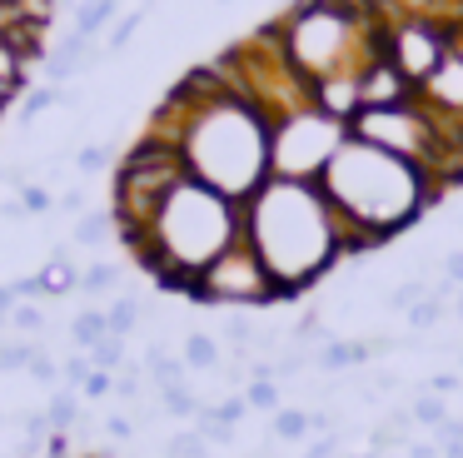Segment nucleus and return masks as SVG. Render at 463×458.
I'll return each instance as SVG.
<instances>
[{
	"instance_id": "obj_16",
	"label": "nucleus",
	"mask_w": 463,
	"mask_h": 458,
	"mask_svg": "<svg viewBox=\"0 0 463 458\" xmlns=\"http://www.w3.org/2000/svg\"><path fill=\"white\" fill-rule=\"evenodd\" d=\"M41 284H45V299H61V294H71V289H80V269L65 259V249H55V254L45 259Z\"/></svg>"
},
{
	"instance_id": "obj_47",
	"label": "nucleus",
	"mask_w": 463,
	"mask_h": 458,
	"mask_svg": "<svg viewBox=\"0 0 463 458\" xmlns=\"http://www.w3.org/2000/svg\"><path fill=\"white\" fill-rule=\"evenodd\" d=\"M21 304V299H15V289L11 284H0V329H11V309Z\"/></svg>"
},
{
	"instance_id": "obj_17",
	"label": "nucleus",
	"mask_w": 463,
	"mask_h": 458,
	"mask_svg": "<svg viewBox=\"0 0 463 458\" xmlns=\"http://www.w3.org/2000/svg\"><path fill=\"white\" fill-rule=\"evenodd\" d=\"M180 358H184L190 368H200V374H214L224 354H220V339H214V334H184Z\"/></svg>"
},
{
	"instance_id": "obj_6",
	"label": "nucleus",
	"mask_w": 463,
	"mask_h": 458,
	"mask_svg": "<svg viewBox=\"0 0 463 458\" xmlns=\"http://www.w3.org/2000/svg\"><path fill=\"white\" fill-rule=\"evenodd\" d=\"M184 175H190V169H184L180 145H170V139H160V135L145 129V135L135 139V149L120 159V169H115V189H110L115 234L120 239L140 234V229L155 219V209L165 205V195H170Z\"/></svg>"
},
{
	"instance_id": "obj_23",
	"label": "nucleus",
	"mask_w": 463,
	"mask_h": 458,
	"mask_svg": "<svg viewBox=\"0 0 463 458\" xmlns=\"http://www.w3.org/2000/svg\"><path fill=\"white\" fill-rule=\"evenodd\" d=\"M110 234H115V215H110V209H90V215H80V224H75V244H80V249H100Z\"/></svg>"
},
{
	"instance_id": "obj_11",
	"label": "nucleus",
	"mask_w": 463,
	"mask_h": 458,
	"mask_svg": "<svg viewBox=\"0 0 463 458\" xmlns=\"http://www.w3.org/2000/svg\"><path fill=\"white\" fill-rule=\"evenodd\" d=\"M309 100L324 110V115L354 125V119H359V110H364V100H359V75H329V80H319V85H309Z\"/></svg>"
},
{
	"instance_id": "obj_2",
	"label": "nucleus",
	"mask_w": 463,
	"mask_h": 458,
	"mask_svg": "<svg viewBox=\"0 0 463 458\" xmlns=\"http://www.w3.org/2000/svg\"><path fill=\"white\" fill-rule=\"evenodd\" d=\"M319 189L329 195L334 215H339L344 259H354V264H364V254L379 249L383 239L403 234L443 195V185L429 169L409 165V159L389 155L379 145H364L354 135L344 139L334 165L324 169Z\"/></svg>"
},
{
	"instance_id": "obj_18",
	"label": "nucleus",
	"mask_w": 463,
	"mask_h": 458,
	"mask_svg": "<svg viewBox=\"0 0 463 458\" xmlns=\"http://www.w3.org/2000/svg\"><path fill=\"white\" fill-rule=\"evenodd\" d=\"M409 414H413V424H419L423 434H439V428L453 418V414H449V404H443L439 394H429V388H419V394L409 398Z\"/></svg>"
},
{
	"instance_id": "obj_48",
	"label": "nucleus",
	"mask_w": 463,
	"mask_h": 458,
	"mask_svg": "<svg viewBox=\"0 0 463 458\" xmlns=\"http://www.w3.org/2000/svg\"><path fill=\"white\" fill-rule=\"evenodd\" d=\"M45 458H71V434H51V438H45Z\"/></svg>"
},
{
	"instance_id": "obj_8",
	"label": "nucleus",
	"mask_w": 463,
	"mask_h": 458,
	"mask_svg": "<svg viewBox=\"0 0 463 458\" xmlns=\"http://www.w3.org/2000/svg\"><path fill=\"white\" fill-rule=\"evenodd\" d=\"M184 299L200 304V309H269V304H284L279 284L269 279V269L254 254L250 239H234V244L184 289Z\"/></svg>"
},
{
	"instance_id": "obj_31",
	"label": "nucleus",
	"mask_w": 463,
	"mask_h": 458,
	"mask_svg": "<svg viewBox=\"0 0 463 458\" xmlns=\"http://www.w3.org/2000/svg\"><path fill=\"white\" fill-rule=\"evenodd\" d=\"M429 294H433V289L423 284V279H403V284H393V294L383 299V304H389V309H399V314H409V309L419 304V299H429Z\"/></svg>"
},
{
	"instance_id": "obj_24",
	"label": "nucleus",
	"mask_w": 463,
	"mask_h": 458,
	"mask_svg": "<svg viewBox=\"0 0 463 458\" xmlns=\"http://www.w3.org/2000/svg\"><path fill=\"white\" fill-rule=\"evenodd\" d=\"M165 453H170V458H210L214 444L200 434V428H180V434L165 438Z\"/></svg>"
},
{
	"instance_id": "obj_19",
	"label": "nucleus",
	"mask_w": 463,
	"mask_h": 458,
	"mask_svg": "<svg viewBox=\"0 0 463 458\" xmlns=\"http://www.w3.org/2000/svg\"><path fill=\"white\" fill-rule=\"evenodd\" d=\"M145 374H150L155 388H170V384H180L184 358H180V354H165L160 344H150V348H145Z\"/></svg>"
},
{
	"instance_id": "obj_41",
	"label": "nucleus",
	"mask_w": 463,
	"mask_h": 458,
	"mask_svg": "<svg viewBox=\"0 0 463 458\" xmlns=\"http://www.w3.org/2000/svg\"><path fill=\"white\" fill-rule=\"evenodd\" d=\"M75 165H80V175H100V169L110 165V155H105V145H85L80 155H75Z\"/></svg>"
},
{
	"instance_id": "obj_3",
	"label": "nucleus",
	"mask_w": 463,
	"mask_h": 458,
	"mask_svg": "<svg viewBox=\"0 0 463 458\" xmlns=\"http://www.w3.org/2000/svg\"><path fill=\"white\" fill-rule=\"evenodd\" d=\"M244 239L264 259L284 299L319 284L344 259V229L314 179H264L244 199Z\"/></svg>"
},
{
	"instance_id": "obj_29",
	"label": "nucleus",
	"mask_w": 463,
	"mask_h": 458,
	"mask_svg": "<svg viewBox=\"0 0 463 458\" xmlns=\"http://www.w3.org/2000/svg\"><path fill=\"white\" fill-rule=\"evenodd\" d=\"M31 354H35V344L5 339V344H0V374H25V368H31Z\"/></svg>"
},
{
	"instance_id": "obj_36",
	"label": "nucleus",
	"mask_w": 463,
	"mask_h": 458,
	"mask_svg": "<svg viewBox=\"0 0 463 458\" xmlns=\"http://www.w3.org/2000/svg\"><path fill=\"white\" fill-rule=\"evenodd\" d=\"M21 205H25V215H51L55 195H51V189H41V185H31V179H21Z\"/></svg>"
},
{
	"instance_id": "obj_9",
	"label": "nucleus",
	"mask_w": 463,
	"mask_h": 458,
	"mask_svg": "<svg viewBox=\"0 0 463 458\" xmlns=\"http://www.w3.org/2000/svg\"><path fill=\"white\" fill-rule=\"evenodd\" d=\"M449 50H453V25H443V20H433V15H393L389 25H383V55H389L413 85H423V80L443 65Z\"/></svg>"
},
{
	"instance_id": "obj_30",
	"label": "nucleus",
	"mask_w": 463,
	"mask_h": 458,
	"mask_svg": "<svg viewBox=\"0 0 463 458\" xmlns=\"http://www.w3.org/2000/svg\"><path fill=\"white\" fill-rule=\"evenodd\" d=\"M90 364H95V368H110V374H120V368H125V339L105 334L100 344L90 348Z\"/></svg>"
},
{
	"instance_id": "obj_10",
	"label": "nucleus",
	"mask_w": 463,
	"mask_h": 458,
	"mask_svg": "<svg viewBox=\"0 0 463 458\" xmlns=\"http://www.w3.org/2000/svg\"><path fill=\"white\" fill-rule=\"evenodd\" d=\"M413 95H419V85H413V80L403 75L389 55H373L369 65L359 70V100H364V110L403 105V100H413Z\"/></svg>"
},
{
	"instance_id": "obj_4",
	"label": "nucleus",
	"mask_w": 463,
	"mask_h": 458,
	"mask_svg": "<svg viewBox=\"0 0 463 458\" xmlns=\"http://www.w3.org/2000/svg\"><path fill=\"white\" fill-rule=\"evenodd\" d=\"M234 239H244V205L210 189L204 179L184 175L165 195V205L155 209L150 224L135 239H125V244H130L135 264L150 269L165 289L184 294Z\"/></svg>"
},
{
	"instance_id": "obj_46",
	"label": "nucleus",
	"mask_w": 463,
	"mask_h": 458,
	"mask_svg": "<svg viewBox=\"0 0 463 458\" xmlns=\"http://www.w3.org/2000/svg\"><path fill=\"white\" fill-rule=\"evenodd\" d=\"M443 279H449V284H458V289H463V249H453V254L443 259Z\"/></svg>"
},
{
	"instance_id": "obj_5",
	"label": "nucleus",
	"mask_w": 463,
	"mask_h": 458,
	"mask_svg": "<svg viewBox=\"0 0 463 458\" xmlns=\"http://www.w3.org/2000/svg\"><path fill=\"white\" fill-rule=\"evenodd\" d=\"M383 25L369 0H299L274 20L279 50L309 85L329 75H359L373 55H383Z\"/></svg>"
},
{
	"instance_id": "obj_51",
	"label": "nucleus",
	"mask_w": 463,
	"mask_h": 458,
	"mask_svg": "<svg viewBox=\"0 0 463 458\" xmlns=\"http://www.w3.org/2000/svg\"><path fill=\"white\" fill-rule=\"evenodd\" d=\"M449 309H453V314H458V319H463V289H458V294H453V299H449Z\"/></svg>"
},
{
	"instance_id": "obj_43",
	"label": "nucleus",
	"mask_w": 463,
	"mask_h": 458,
	"mask_svg": "<svg viewBox=\"0 0 463 458\" xmlns=\"http://www.w3.org/2000/svg\"><path fill=\"white\" fill-rule=\"evenodd\" d=\"M334 453H339V434H319V438H309V444H304L299 458H334Z\"/></svg>"
},
{
	"instance_id": "obj_50",
	"label": "nucleus",
	"mask_w": 463,
	"mask_h": 458,
	"mask_svg": "<svg viewBox=\"0 0 463 458\" xmlns=\"http://www.w3.org/2000/svg\"><path fill=\"white\" fill-rule=\"evenodd\" d=\"M443 458H463V444H443Z\"/></svg>"
},
{
	"instance_id": "obj_40",
	"label": "nucleus",
	"mask_w": 463,
	"mask_h": 458,
	"mask_svg": "<svg viewBox=\"0 0 463 458\" xmlns=\"http://www.w3.org/2000/svg\"><path fill=\"white\" fill-rule=\"evenodd\" d=\"M429 394H439V398L463 394V374H458V368H439V374L429 378Z\"/></svg>"
},
{
	"instance_id": "obj_14",
	"label": "nucleus",
	"mask_w": 463,
	"mask_h": 458,
	"mask_svg": "<svg viewBox=\"0 0 463 458\" xmlns=\"http://www.w3.org/2000/svg\"><path fill=\"white\" fill-rule=\"evenodd\" d=\"M115 15H120V0H80V5H75V25L71 30H75V35H85V40H95Z\"/></svg>"
},
{
	"instance_id": "obj_33",
	"label": "nucleus",
	"mask_w": 463,
	"mask_h": 458,
	"mask_svg": "<svg viewBox=\"0 0 463 458\" xmlns=\"http://www.w3.org/2000/svg\"><path fill=\"white\" fill-rule=\"evenodd\" d=\"M90 374H95V364H90V354H85V348H75V354H65V358H61V378H65V388H80Z\"/></svg>"
},
{
	"instance_id": "obj_54",
	"label": "nucleus",
	"mask_w": 463,
	"mask_h": 458,
	"mask_svg": "<svg viewBox=\"0 0 463 458\" xmlns=\"http://www.w3.org/2000/svg\"><path fill=\"white\" fill-rule=\"evenodd\" d=\"M0 428H5V418H0Z\"/></svg>"
},
{
	"instance_id": "obj_32",
	"label": "nucleus",
	"mask_w": 463,
	"mask_h": 458,
	"mask_svg": "<svg viewBox=\"0 0 463 458\" xmlns=\"http://www.w3.org/2000/svg\"><path fill=\"white\" fill-rule=\"evenodd\" d=\"M25 374H31V384H41V388H55V384H61V364H55V358L45 354L41 344H35V354H31V368H25Z\"/></svg>"
},
{
	"instance_id": "obj_21",
	"label": "nucleus",
	"mask_w": 463,
	"mask_h": 458,
	"mask_svg": "<svg viewBox=\"0 0 463 458\" xmlns=\"http://www.w3.org/2000/svg\"><path fill=\"white\" fill-rule=\"evenodd\" d=\"M140 319H145V299H135V294H125V299H115V304H105V324H110L115 339H130Z\"/></svg>"
},
{
	"instance_id": "obj_20",
	"label": "nucleus",
	"mask_w": 463,
	"mask_h": 458,
	"mask_svg": "<svg viewBox=\"0 0 463 458\" xmlns=\"http://www.w3.org/2000/svg\"><path fill=\"white\" fill-rule=\"evenodd\" d=\"M269 434L279 438V444H309L314 428H309V414H304V408H279V414H269Z\"/></svg>"
},
{
	"instance_id": "obj_45",
	"label": "nucleus",
	"mask_w": 463,
	"mask_h": 458,
	"mask_svg": "<svg viewBox=\"0 0 463 458\" xmlns=\"http://www.w3.org/2000/svg\"><path fill=\"white\" fill-rule=\"evenodd\" d=\"M55 209H65V215H80V209H85V189H65V195H55Z\"/></svg>"
},
{
	"instance_id": "obj_13",
	"label": "nucleus",
	"mask_w": 463,
	"mask_h": 458,
	"mask_svg": "<svg viewBox=\"0 0 463 458\" xmlns=\"http://www.w3.org/2000/svg\"><path fill=\"white\" fill-rule=\"evenodd\" d=\"M309 358L324 368V374H339V368H359V364H369V344H349V339H334V334H329Z\"/></svg>"
},
{
	"instance_id": "obj_35",
	"label": "nucleus",
	"mask_w": 463,
	"mask_h": 458,
	"mask_svg": "<svg viewBox=\"0 0 463 458\" xmlns=\"http://www.w3.org/2000/svg\"><path fill=\"white\" fill-rule=\"evenodd\" d=\"M210 408H214V418H220L224 428H240L244 414H250V398H244V394H230V398H220V404H210Z\"/></svg>"
},
{
	"instance_id": "obj_22",
	"label": "nucleus",
	"mask_w": 463,
	"mask_h": 458,
	"mask_svg": "<svg viewBox=\"0 0 463 458\" xmlns=\"http://www.w3.org/2000/svg\"><path fill=\"white\" fill-rule=\"evenodd\" d=\"M105 334H110V324H105V309H80V314L71 319V344L85 348V354H90V348L100 344Z\"/></svg>"
},
{
	"instance_id": "obj_52",
	"label": "nucleus",
	"mask_w": 463,
	"mask_h": 458,
	"mask_svg": "<svg viewBox=\"0 0 463 458\" xmlns=\"http://www.w3.org/2000/svg\"><path fill=\"white\" fill-rule=\"evenodd\" d=\"M150 5H160V0H145V10H150Z\"/></svg>"
},
{
	"instance_id": "obj_39",
	"label": "nucleus",
	"mask_w": 463,
	"mask_h": 458,
	"mask_svg": "<svg viewBox=\"0 0 463 458\" xmlns=\"http://www.w3.org/2000/svg\"><path fill=\"white\" fill-rule=\"evenodd\" d=\"M110 394H115V374H110V368H95V374L80 384V398H110Z\"/></svg>"
},
{
	"instance_id": "obj_27",
	"label": "nucleus",
	"mask_w": 463,
	"mask_h": 458,
	"mask_svg": "<svg viewBox=\"0 0 463 458\" xmlns=\"http://www.w3.org/2000/svg\"><path fill=\"white\" fill-rule=\"evenodd\" d=\"M55 105H61V85H35V90H25V95H21V105H15V110H21V119H41L45 110H55Z\"/></svg>"
},
{
	"instance_id": "obj_44",
	"label": "nucleus",
	"mask_w": 463,
	"mask_h": 458,
	"mask_svg": "<svg viewBox=\"0 0 463 458\" xmlns=\"http://www.w3.org/2000/svg\"><path fill=\"white\" fill-rule=\"evenodd\" d=\"M105 434L120 438V444H125V438L135 434V418H130V414H110V418H105Z\"/></svg>"
},
{
	"instance_id": "obj_37",
	"label": "nucleus",
	"mask_w": 463,
	"mask_h": 458,
	"mask_svg": "<svg viewBox=\"0 0 463 458\" xmlns=\"http://www.w3.org/2000/svg\"><path fill=\"white\" fill-rule=\"evenodd\" d=\"M140 25H145V5L135 10V15H125L120 25L110 30V45H105V50H110V55H120V50H125V45H130V40H135V30H140Z\"/></svg>"
},
{
	"instance_id": "obj_34",
	"label": "nucleus",
	"mask_w": 463,
	"mask_h": 458,
	"mask_svg": "<svg viewBox=\"0 0 463 458\" xmlns=\"http://www.w3.org/2000/svg\"><path fill=\"white\" fill-rule=\"evenodd\" d=\"M443 314H449V304H443V299H419V304L409 309V324L413 329H433V324H443Z\"/></svg>"
},
{
	"instance_id": "obj_26",
	"label": "nucleus",
	"mask_w": 463,
	"mask_h": 458,
	"mask_svg": "<svg viewBox=\"0 0 463 458\" xmlns=\"http://www.w3.org/2000/svg\"><path fill=\"white\" fill-rule=\"evenodd\" d=\"M160 404H165V414H170V418H190V424H194V414L204 408V398H194L184 384H170V388H160Z\"/></svg>"
},
{
	"instance_id": "obj_28",
	"label": "nucleus",
	"mask_w": 463,
	"mask_h": 458,
	"mask_svg": "<svg viewBox=\"0 0 463 458\" xmlns=\"http://www.w3.org/2000/svg\"><path fill=\"white\" fill-rule=\"evenodd\" d=\"M244 398H250V408H260V414H279V408H284L279 384H274V378H250V384H244Z\"/></svg>"
},
{
	"instance_id": "obj_38",
	"label": "nucleus",
	"mask_w": 463,
	"mask_h": 458,
	"mask_svg": "<svg viewBox=\"0 0 463 458\" xmlns=\"http://www.w3.org/2000/svg\"><path fill=\"white\" fill-rule=\"evenodd\" d=\"M11 329H21V334H45V314L35 304H15L11 309Z\"/></svg>"
},
{
	"instance_id": "obj_12",
	"label": "nucleus",
	"mask_w": 463,
	"mask_h": 458,
	"mask_svg": "<svg viewBox=\"0 0 463 458\" xmlns=\"http://www.w3.org/2000/svg\"><path fill=\"white\" fill-rule=\"evenodd\" d=\"M31 90V60L0 35V115L11 105H21V95Z\"/></svg>"
},
{
	"instance_id": "obj_53",
	"label": "nucleus",
	"mask_w": 463,
	"mask_h": 458,
	"mask_svg": "<svg viewBox=\"0 0 463 458\" xmlns=\"http://www.w3.org/2000/svg\"><path fill=\"white\" fill-rule=\"evenodd\" d=\"M458 368H463V348H458Z\"/></svg>"
},
{
	"instance_id": "obj_49",
	"label": "nucleus",
	"mask_w": 463,
	"mask_h": 458,
	"mask_svg": "<svg viewBox=\"0 0 463 458\" xmlns=\"http://www.w3.org/2000/svg\"><path fill=\"white\" fill-rule=\"evenodd\" d=\"M433 438H439V448H443V444H463V418H449V424H443Z\"/></svg>"
},
{
	"instance_id": "obj_42",
	"label": "nucleus",
	"mask_w": 463,
	"mask_h": 458,
	"mask_svg": "<svg viewBox=\"0 0 463 458\" xmlns=\"http://www.w3.org/2000/svg\"><path fill=\"white\" fill-rule=\"evenodd\" d=\"M135 374H140L135 364H125L120 374H115V398H125V404H130V398H140V378H135Z\"/></svg>"
},
{
	"instance_id": "obj_15",
	"label": "nucleus",
	"mask_w": 463,
	"mask_h": 458,
	"mask_svg": "<svg viewBox=\"0 0 463 458\" xmlns=\"http://www.w3.org/2000/svg\"><path fill=\"white\" fill-rule=\"evenodd\" d=\"M45 418H51V434H71V428H80V388H51Z\"/></svg>"
},
{
	"instance_id": "obj_25",
	"label": "nucleus",
	"mask_w": 463,
	"mask_h": 458,
	"mask_svg": "<svg viewBox=\"0 0 463 458\" xmlns=\"http://www.w3.org/2000/svg\"><path fill=\"white\" fill-rule=\"evenodd\" d=\"M120 284H125V269L120 264H105V259L80 274V294H110V289H120Z\"/></svg>"
},
{
	"instance_id": "obj_7",
	"label": "nucleus",
	"mask_w": 463,
	"mask_h": 458,
	"mask_svg": "<svg viewBox=\"0 0 463 458\" xmlns=\"http://www.w3.org/2000/svg\"><path fill=\"white\" fill-rule=\"evenodd\" d=\"M344 139H349V125L324 115L319 105L289 110L269 125V179H314L319 185Z\"/></svg>"
},
{
	"instance_id": "obj_1",
	"label": "nucleus",
	"mask_w": 463,
	"mask_h": 458,
	"mask_svg": "<svg viewBox=\"0 0 463 458\" xmlns=\"http://www.w3.org/2000/svg\"><path fill=\"white\" fill-rule=\"evenodd\" d=\"M150 135L180 145L184 169L240 205L269 179V115L244 100L214 60L165 95L150 115Z\"/></svg>"
}]
</instances>
